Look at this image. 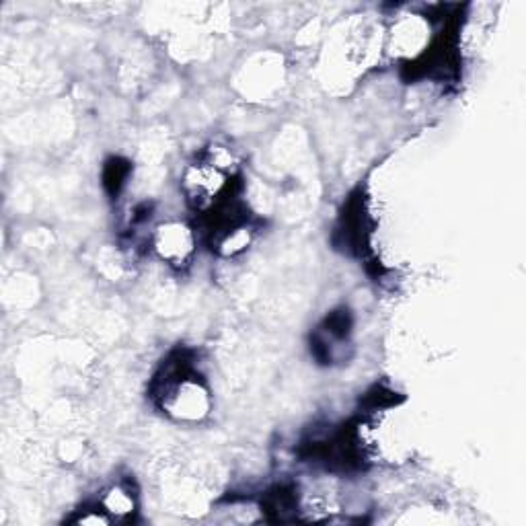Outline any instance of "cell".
Segmentation results:
<instances>
[{
	"instance_id": "cell-1",
	"label": "cell",
	"mask_w": 526,
	"mask_h": 526,
	"mask_svg": "<svg viewBox=\"0 0 526 526\" xmlns=\"http://www.w3.org/2000/svg\"><path fill=\"white\" fill-rule=\"evenodd\" d=\"M157 401L165 413L179 422H200L210 411V393L185 360L167 362L155 383Z\"/></svg>"
},
{
	"instance_id": "cell-2",
	"label": "cell",
	"mask_w": 526,
	"mask_h": 526,
	"mask_svg": "<svg viewBox=\"0 0 526 526\" xmlns=\"http://www.w3.org/2000/svg\"><path fill=\"white\" fill-rule=\"evenodd\" d=\"M231 183V175L210 167L204 161L192 165L183 175L185 196L198 210H210L229 200L227 196L231 192Z\"/></svg>"
},
{
	"instance_id": "cell-3",
	"label": "cell",
	"mask_w": 526,
	"mask_h": 526,
	"mask_svg": "<svg viewBox=\"0 0 526 526\" xmlns=\"http://www.w3.org/2000/svg\"><path fill=\"white\" fill-rule=\"evenodd\" d=\"M153 249L169 266L181 268L196 251L194 231L183 222H163L153 235Z\"/></svg>"
},
{
	"instance_id": "cell-4",
	"label": "cell",
	"mask_w": 526,
	"mask_h": 526,
	"mask_svg": "<svg viewBox=\"0 0 526 526\" xmlns=\"http://www.w3.org/2000/svg\"><path fill=\"white\" fill-rule=\"evenodd\" d=\"M430 42V25L424 17L411 15L395 23L391 31V50L401 58H418Z\"/></svg>"
},
{
	"instance_id": "cell-5",
	"label": "cell",
	"mask_w": 526,
	"mask_h": 526,
	"mask_svg": "<svg viewBox=\"0 0 526 526\" xmlns=\"http://www.w3.org/2000/svg\"><path fill=\"white\" fill-rule=\"evenodd\" d=\"M99 506L111 518V522H130L138 512L136 494L124 483L109 485L99 498Z\"/></svg>"
},
{
	"instance_id": "cell-6",
	"label": "cell",
	"mask_w": 526,
	"mask_h": 526,
	"mask_svg": "<svg viewBox=\"0 0 526 526\" xmlns=\"http://www.w3.org/2000/svg\"><path fill=\"white\" fill-rule=\"evenodd\" d=\"M130 177V165L122 159H111L107 161L105 169H103V185L105 190L111 196H118L122 192V187L126 185Z\"/></svg>"
},
{
	"instance_id": "cell-7",
	"label": "cell",
	"mask_w": 526,
	"mask_h": 526,
	"mask_svg": "<svg viewBox=\"0 0 526 526\" xmlns=\"http://www.w3.org/2000/svg\"><path fill=\"white\" fill-rule=\"evenodd\" d=\"M204 163H208L210 167H214V169H218L222 173H227V175H231L235 171V167H237V159L233 155V150L227 148V146H218V144H214V146H210L206 150Z\"/></svg>"
},
{
	"instance_id": "cell-8",
	"label": "cell",
	"mask_w": 526,
	"mask_h": 526,
	"mask_svg": "<svg viewBox=\"0 0 526 526\" xmlns=\"http://www.w3.org/2000/svg\"><path fill=\"white\" fill-rule=\"evenodd\" d=\"M74 524H83V526H99V524H109L111 518L103 512V508L97 504L95 508H85L79 510V514L72 518Z\"/></svg>"
}]
</instances>
